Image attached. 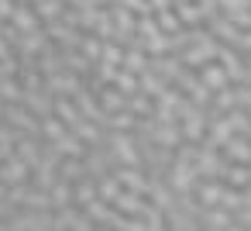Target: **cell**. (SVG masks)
<instances>
[{
    "mask_svg": "<svg viewBox=\"0 0 251 231\" xmlns=\"http://www.w3.org/2000/svg\"><path fill=\"white\" fill-rule=\"evenodd\" d=\"M14 231H55V210L52 207H18L7 221Z\"/></svg>",
    "mask_w": 251,
    "mask_h": 231,
    "instance_id": "1",
    "label": "cell"
},
{
    "mask_svg": "<svg viewBox=\"0 0 251 231\" xmlns=\"http://www.w3.org/2000/svg\"><path fill=\"white\" fill-rule=\"evenodd\" d=\"M217 52H220V42L210 35V28L196 38V42H189L179 56H182V62L189 66V69H203V66H210L213 59H217Z\"/></svg>",
    "mask_w": 251,
    "mask_h": 231,
    "instance_id": "2",
    "label": "cell"
},
{
    "mask_svg": "<svg viewBox=\"0 0 251 231\" xmlns=\"http://www.w3.org/2000/svg\"><path fill=\"white\" fill-rule=\"evenodd\" d=\"M107 145L117 159V166H145L141 162V145L134 131H107Z\"/></svg>",
    "mask_w": 251,
    "mask_h": 231,
    "instance_id": "3",
    "label": "cell"
},
{
    "mask_svg": "<svg viewBox=\"0 0 251 231\" xmlns=\"http://www.w3.org/2000/svg\"><path fill=\"white\" fill-rule=\"evenodd\" d=\"M193 166H196L200 179H224L227 169H230V159L224 155V148H206V145H203V152L196 155Z\"/></svg>",
    "mask_w": 251,
    "mask_h": 231,
    "instance_id": "4",
    "label": "cell"
},
{
    "mask_svg": "<svg viewBox=\"0 0 251 231\" xmlns=\"http://www.w3.org/2000/svg\"><path fill=\"white\" fill-rule=\"evenodd\" d=\"M4 121L7 124H14L18 131H25V135H42V117L21 100V104H7L4 107Z\"/></svg>",
    "mask_w": 251,
    "mask_h": 231,
    "instance_id": "5",
    "label": "cell"
},
{
    "mask_svg": "<svg viewBox=\"0 0 251 231\" xmlns=\"http://www.w3.org/2000/svg\"><path fill=\"white\" fill-rule=\"evenodd\" d=\"M83 87H86V80H83L79 73H73V69H62V73L45 76V90H49L52 97H76Z\"/></svg>",
    "mask_w": 251,
    "mask_h": 231,
    "instance_id": "6",
    "label": "cell"
},
{
    "mask_svg": "<svg viewBox=\"0 0 251 231\" xmlns=\"http://www.w3.org/2000/svg\"><path fill=\"white\" fill-rule=\"evenodd\" d=\"M62 228H73V231H93V228H97V221L90 217V210H86V207L69 203V207L55 210V231H62Z\"/></svg>",
    "mask_w": 251,
    "mask_h": 231,
    "instance_id": "7",
    "label": "cell"
},
{
    "mask_svg": "<svg viewBox=\"0 0 251 231\" xmlns=\"http://www.w3.org/2000/svg\"><path fill=\"white\" fill-rule=\"evenodd\" d=\"M165 179H169V183H172V190H179V193H186V190H196V186H200V173H196V166H193V162H186V159H179V155H176V162L169 166Z\"/></svg>",
    "mask_w": 251,
    "mask_h": 231,
    "instance_id": "8",
    "label": "cell"
},
{
    "mask_svg": "<svg viewBox=\"0 0 251 231\" xmlns=\"http://www.w3.org/2000/svg\"><path fill=\"white\" fill-rule=\"evenodd\" d=\"M234 135H237V131H234V124H230L227 114H210V128H206L203 145H206V148H224Z\"/></svg>",
    "mask_w": 251,
    "mask_h": 231,
    "instance_id": "9",
    "label": "cell"
},
{
    "mask_svg": "<svg viewBox=\"0 0 251 231\" xmlns=\"http://www.w3.org/2000/svg\"><path fill=\"white\" fill-rule=\"evenodd\" d=\"M31 162H25L18 152L14 155H7L4 162H0V179H4L7 186H18V183H31Z\"/></svg>",
    "mask_w": 251,
    "mask_h": 231,
    "instance_id": "10",
    "label": "cell"
},
{
    "mask_svg": "<svg viewBox=\"0 0 251 231\" xmlns=\"http://www.w3.org/2000/svg\"><path fill=\"white\" fill-rule=\"evenodd\" d=\"M200 224H203L206 231H230V228H237V214L227 210L224 203H217V207H203Z\"/></svg>",
    "mask_w": 251,
    "mask_h": 231,
    "instance_id": "11",
    "label": "cell"
},
{
    "mask_svg": "<svg viewBox=\"0 0 251 231\" xmlns=\"http://www.w3.org/2000/svg\"><path fill=\"white\" fill-rule=\"evenodd\" d=\"M217 62L227 69V76H230V83H244V52L241 49H234V45H227V42H220V52H217Z\"/></svg>",
    "mask_w": 251,
    "mask_h": 231,
    "instance_id": "12",
    "label": "cell"
},
{
    "mask_svg": "<svg viewBox=\"0 0 251 231\" xmlns=\"http://www.w3.org/2000/svg\"><path fill=\"white\" fill-rule=\"evenodd\" d=\"M11 25L25 35V31L42 28L45 21H42V14H38V7H35V4H18V7H14V14H11Z\"/></svg>",
    "mask_w": 251,
    "mask_h": 231,
    "instance_id": "13",
    "label": "cell"
},
{
    "mask_svg": "<svg viewBox=\"0 0 251 231\" xmlns=\"http://www.w3.org/2000/svg\"><path fill=\"white\" fill-rule=\"evenodd\" d=\"M49 42H52V38H49V31H45V25H42V28H35V31H25L21 42L14 45V52H18V56H38Z\"/></svg>",
    "mask_w": 251,
    "mask_h": 231,
    "instance_id": "14",
    "label": "cell"
},
{
    "mask_svg": "<svg viewBox=\"0 0 251 231\" xmlns=\"http://www.w3.org/2000/svg\"><path fill=\"white\" fill-rule=\"evenodd\" d=\"M14 152H18L25 162H31V169H35L38 159H42V152H45V138H42V135H21Z\"/></svg>",
    "mask_w": 251,
    "mask_h": 231,
    "instance_id": "15",
    "label": "cell"
},
{
    "mask_svg": "<svg viewBox=\"0 0 251 231\" xmlns=\"http://www.w3.org/2000/svg\"><path fill=\"white\" fill-rule=\"evenodd\" d=\"M224 193H227V179H200V186H196V197L203 207H217L224 200Z\"/></svg>",
    "mask_w": 251,
    "mask_h": 231,
    "instance_id": "16",
    "label": "cell"
},
{
    "mask_svg": "<svg viewBox=\"0 0 251 231\" xmlns=\"http://www.w3.org/2000/svg\"><path fill=\"white\" fill-rule=\"evenodd\" d=\"M114 207L117 210H124V214H145V207H148V193H138V190H121V197L114 200Z\"/></svg>",
    "mask_w": 251,
    "mask_h": 231,
    "instance_id": "17",
    "label": "cell"
},
{
    "mask_svg": "<svg viewBox=\"0 0 251 231\" xmlns=\"http://www.w3.org/2000/svg\"><path fill=\"white\" fill-rule=\"evenodd\" d=\"M76 104H79V111H83V117H93V121H103V104H100V97L90 90V87H83L79 93H76Z\"/></svg>",
    "mask_w": 251,
    "mask_h": 231,
    "instance_id": "18",
    "label": "cell"
},
{
    "mask_svg": "<svg viewBox=\"0 0 251 231\" xmlns=\"http://www.w3.org/2000/svg\"><path fill=\"white\" fill-rule=\"evenodd\" d=\"M200 80H203L213 93H217V90H224V87H230V76H227V69H224L217 59H213L210 66H203V69H200Z\"/></svg>",
    "mask_w": 251,
    "mask_h": 231,
    "instance_id": "19",
    "label": "cell"
},
{
    "mask_svg": "<svg viewBox=\"0 0 251 231\" xmlns=\"http://www.w3.org/2000/svg\"><path fill=\"white\" fill-rule=\"evenodd\" d=\"M224 155L230 162H251V135H234L224 145Z\"/></svg>",
    "mask_w": 251,
    "mask_h": 231,
    "instance_id": "20",
    "label": "cell"
},
{
    "mask_svg": "<svg viewBox=\"0 0 251 231\" xmlns=\"http://www.w3.org/2000/svg\"><path fill=\"white\" fill-rule=\"evenodd\" d=\"M151 66V52L148 49H141V45H127V52H124V69H131V73H145Z\"/></svg>",
    "mask_w": 251,
    "mask_h": 231,
    "instance_id": "21",
    "label": "cell"
},
{
    "mask_svg": "<svg viewBox=\"0 0 251 231\" xmlns=\"http://www.w3.org/2000/svg\"><path fill=\"white\" fill-rule=\"evenodd\" d=\"M169 87H172V83H169V80H165L162 73H155L151 66H148V69L141 73V90H145L148 97H155V100H158V97H162V93H165Z\"/></svg>",
    "mask_w": 251,
    "mask_h": 231,
    "instance_id": "22",
    "label": "cell"
},
{
    "mask_svg": "<svg viewBox=\"0 0 251 231\" xmlns=\"http://www.w3.org/2000/svg\"><path fill=\"white\" fill-rule=\"evenodd\" d=\"M55 114H59L69 128H76V124L83 121V111H79L76 97H55Z\"/></svg>",
    "mask_w": 251,
    "mask_h": 231,
    "instance_id": "23",
    "label": "cell"
},
{
    "mask_svg": "<svg viewBox=\"0 0 251 231\" xmlns=\"http://www.w3.org/2000/svg\"><path fill=\"white\" fill-rule=\"evenodd\" d=\"M55 145H59V152H62V155H73V159H86V152H90V145H86L76 131H66Z\"/></svg>",
    "mask_w": 251,
    "mask_h": 231,
    "instance_id": "24",
    "label": "cell"
},
{
    "mask_svg": "<svg viewBox=\"0 0 251 231\" xmlns=\"http://www.w3.org/2000/svg\"><path fill=\"white\" fill-rule=\"evenodd\" d=\"M97 190H100V197L107 200V203H114L117 197H121V190H124V183H121V176L110 169V173H103V176H97Z\"/></svg>",
    "mask_w": 251,
    "mask_h": 231,
    "instance_id": "25",
    "label": "cell"
},
{
    "mask_svg": "<svg viewBox=\"0 0 251 231\" xmlns=\"http://www.w3.org/2000/svg\"><path fill=\"white\" fill-rule=\"evenodd\" d=\"M66 131H73V128H69V124H66V121H62L55 111L42 117V138H45V142H59Z\"/></svg>",
    "mask_w": 251,
    "mask_h": 231,
    "instance_id": "26",
    "label": "cell"
},
{
    "mask_svg": "<svg viewBox=\"0 0 251 231\" xmlns=\"http://www.w3.org/2000/svg\"><path fill=\"white\" fill-rule=\"evenodd\" d=\"M69 203H76V183L59 179V183L52 186V210H62V207H69Z\"/></svg>",
    "mask_w": 251,
    "mask_h": 231,
    "instance_id": "27",
    "label": "cell"
},
{
    "mask_svg": "<svg viewBox=\"0 0 251 231\" xmlns=\"http://www.w3.org/2000/svg\"><path fill=\"white\" fill-rule=\"evenodd\" d=\"M176 11H179V18H182V25H186V28L206 25V14H203V7L196 4V0H182V4H176Z\"/></svg>",
    "mask_w": 251,
    "mask_h": 231,
    "instance_id": "28",
    "label": "cell"
},
{
    "mask_svg": "<svg viewBox=\"0 0 251 231\" xmlns=\"http://www.w3.org/2000/svg\"><path fill=\"white\" fill-rule=\"evenodd\" d=\"M234 107H237V90H234V83H230V87H224V90L213 93L210 114H227V111H234Z\"/></svg>",
    "mask_w": 251,
    "mask_h": 231,
    "instance_id": "29",
    "label": "cell"
},
{
    "mask_svg": "<svg viewBox=\"0 0 251 231\" xmlns=\"http://www.w3.org/2000/svg\"><path fill=\"white\" fill-rule=\"evenodd\" d=\"M0 97L7 104H21L25 100V83L21 76H0Z\"/></svg>",
    "mask_w": 251,
    "mask_h": 231,
    "instance_id": "30",
    "label": "cell"
},
{
    "mask_svg": "<svg viewBox=\"0 0 251 231\" xmlns=\"http://www.w3.org/2000/svg\"><path fill=\"white\" fill-rule=\"evenodd\" d=\"M127 111H134L138 117H155V97H148L145 90L127 97Z\"/></svg>",
    "mask_w": 251,
    "mask_h": 231,
    "instance_id": "31",
    "label": "cell"
},
{
    "mask_svg": "<svg viewBox=\"0 0 251 231\" xmlns=\"http://www.w3.org/2000/svg\"><path fill=\"white\" fill-rule=\"evenodd\" d=\"M230 186H241V190H248L251 186V162H230V169H227V176H224Z\"/></svg>",
    "mask_w": 251,
    "mask_h": 231,
    "instance_id": "32",
    "label": "cell"
},
{
    "mask_svg": "<svg viewBox=\"0 0 251 231\" xmlns=\"http://www.w3.org/2000/svg\"><path fill=\"white\" fill-rule=\"evenodd\" d=\"M59 173H62V179H69V183H79L83 176H90V173H86V162H83V159H73V155L62 159Z\"/></svg>",
    "mask_w": 251,
    "mask_h": 231,
    "instance_id": "33",
    "label": "cell"
},
{
    "mask_svg": "<svg viewBox=\"0 0 251 231\" xmlns=\"http://www.w3.org/2000/svg\"><path fill=\"white\" fill-rule=\"evenodd\" d=\"M35 7H38L42 21H55V18H62V14H66L69 0H35Z\"/></svg>",
    "mask_w": 251,
    "mask_h": 231,
    "instance_id": "34",
    "label": "cell"
},
{
    "mask_svg": "<svg viewBox=\"0 0 251 231\" xmlns=\"http://www.w3.org/2000/svg\"><path fill=\"white\" fill-rule=\"evenodd\" d=\"M103 45H107V42H103L100 35H93V31H86V38H83V45H79V52H83V56H86L90 62H100V59H103Z\"/></svg>",
    "mask_w": 251,
    "mask_h": 231,
    "instance_id": "35",
    "label": "cell"
},
{
    "mask_svg": "<svg viewBox=\"0 0 251 231\" xmlns=\"http://www.w3.org/2000/svg\"><path fill=\"white\" fill-rule=\"evenodd\" d=\"M138 35H141V38L162 35V25H158V18H155V14H141V18H138Z\"/></svg>",
    "mask_w": 251,
    "mask_h": 231,
    "instance_id": "36",
    "label": "cell"
},
{
    "mask_svg": "<svg viewBox=\"0 0 251 231\" xmlns=\"http://www.w3.org/2000/svg\"><path fill=\"white\" fill-rule=\"evenodd\" d=\"M114 4H124V7H127V11H134L138 18H141V14H155L148 0H114Z\"/></svg>",
    "mask_w": 251,
    "mask_h": 231,
    "instance_id": "37",
    "label": "cell"
},
{
    "mask_svg": "<svg viewBox=\"0 0 251 231\" xmlns=\"http://www.w3.org/2000/svg\"><path fill=\"white\" fill-rule=\"evenodd\" d=\"M220 11L234 14V11H251V0H220Z\"/></svg>",
    "mask_w": 251,
    "mask_h": 231,
    "instance_id": "38",
    "label": "cell"
},
{
    "mask_svg": "<svg viewBox=\"0 0 251 231\" xmlns=\"http://www.w3.org/2000/svg\"><path fill=\"white\" fill-rule=\"evenodd\" d=\"M11 56H18V52H14V45L7 42V35H4V28H0V59H11Z\"/></svg>",
    "mask_w": 251,
    "mask_h": 231,
    "instance_id": "39",
    "label": "cell"
},
{
    "mask_svg": "<svg viewBox=\"0 0 251 231\" xmlns=\"http://www.w3.org/2000/svg\"><path fill=\"white\" fill-rule=\"evenodd\" d=\"M244 83H251V52L244 56Z\"/></svg>",
    "mask_w": 251,
    "mask_h": 231,
    "instance_id": "40",
    "label": "cell"
},
{
    "mask_svg": "<svg viewBox=\"0 0 251 231\" xmlns=\"http://www.w3.org/2000/svg\"><path fill=\"white\" fill-rule=\"evenodd\" d=\"M0 197H7V183L4 179H0Z\"/></svg>",
    "mask_w": 251,
    "mask_h": 231,
    "instance_id": "41",
    "label": "cell"
},
{
    "mask_svg": "<svg viewBox=\"0 0 251 231\" xmlns=\"http://www.w3.org/2000/svg\"><path fill=\"white\" fill-rule=\"evenodd\" d=\"M176 4H182V0H176Z\"/></svg>",
    "mask_w": 251,
    "mask_h": 231,
    "instance_id": "42",
    "label": "cell"
}]
</instances>
